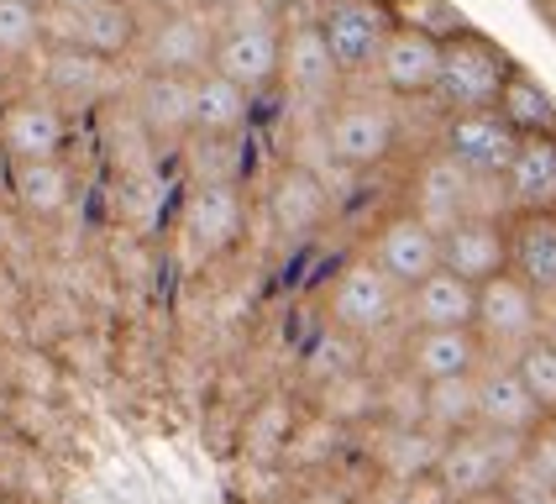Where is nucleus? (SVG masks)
<instances>
[{"label":"nucleus","mask_w":556,"mask_h":504,"mask_svg":"<svg viewBox=\"0 0 556 504\" xmlns=\"http://www.w3.org/2000/svg\"><path fill=\"white\" fill-rule=\"evenodd\" d=\"M420 410H426V420H431L441 437H463V431H472V426H478V420H472V378L426 383Z\"/></svg>","instance_id":"c85d7f7f"},{"label":"nucleus","mask_w":556,"mask_h":504,"mask_svg":"<svg viewBox=\"0 0 556 504\" xmlns=\"http://www.w3.org/2000/svg\"><path fill=\"white\" fill-rule=\"evenodd\" d=\"M368 257L400 289H415L420 279H431L435 268H441V237H435L431 226H420L409 211H400V216H389L372 231Z\"/></svg>","instance_id":"4468645a"},{"label":"nucleus","mask_w":556,"mask_h":504,"mask_svg":"<svg viewBox=\"0 0 556 504\" xmlns=\"http://www.w3.org/2000/svg\"><path fill=\"white\" fill-rule=\"evenodd\" d=\"M520 137L509 131V122L498 111H463V116H446L441 131V153L452 158L463 174H472L478 185H498L504 168L515 163Z\"/></svg>","instance_id":"1a4fd4ad"},{"label":"nucleus","mask_w":556,"mask_h":504,"mask_svg":"<svg viewBox=\"0 0 556 504\" xmlns=\"http://www.w3.org/2000/svg\"><path fill=\"white\" fill-rule=\"evenodd\" d=\"M11 189H16L22 211H31V216H59L63 205L74 200V179H68L63 158H48V163H11Z\"/></svg>","instance_id":"cd10ccee"},{"label":"nucleus","mask_w":556,"mask_h":504,"mask_svg":"<svg viewBox=\"0 0 556 504\" xmlns=\"http://www.w3.org/2000/svg\"><path fill=\"white\" fill-rule=\"evenodd\" d=\"M515 63L498 53L489 37L478 32H457L441 42V74H435V100L463 116V111H494L498 105V90L509 79Z\"/></svg>","instance_id":"f03ea898"},{"label":"nucleus","mask_w":556,"mask_h":504,"mask_svg":"<svg viewBox=\"0 0 556 504\" xmlns=\"http://www.w3.org/2000/svg\"><path fill=\"white\" fill-rule=\"evenodd\" d=\"M268 216L274 226L294 242V237H309L320 220H326V189L309 168H283L268 189Z\"/></svg>","instance_id":"b1692460"},{"label":"nucleus","mask_w":556,"mask_h":504,"mask_svg":"<svg viewBox=\"0 0 556 504\" xmlns=\"http://www.w3.org/2000/svg\"><path fill=\"white\" fill-rule=\"evenodd\" d=\"M278 79H283V90L294 94L300 105L309 111H331V100H337V85H341V68L331 59V48H326V37L315 22H283V53H278Z\"/></svg>","instance_id":"9b49d317"},{"label":"nucleus","mask_w":556,"mask_h":504,"mask_svg":"<svg viewBox=\"0 0 556 504\" xmlns=\"http://www.w3.org/2000/svg\"><path fill=\"white\" fill-rule=\"evenodd\" d=\"M441 268L457 274L463 284H489L504 274V226L489 216H467L441 237Z\"/></svg>","instance_id":"aec40b11"},{"label":"nucleus","mask_w":556,"mask_h":504,"mask_svg":"<svg viewBox=\"0 0 556 504\" xmlns=\"http://www.w3.org/2000/svg\"><path fill=\"white\" fill-rule=\"evenodd\" d=\"M90 5H100V0H53L48 11H59V16H79V11H90Z\"/></svg>","instance_id":"c9c22d12"},{"label":"nucleus","mask_w":556,"mask_h":504,"mask_svg":"<svg viewBox=\"0 0 556 504\" xmlns=\"http://www.w3.org/2000/svg\"><path fill=\"white\" fill-rule=\"evenodd\" d=\"M509 504H556V489H541V483H520Z\"/></svg>","instance_id":"f704fd0d"},{"label":"nucleus","mask_w":556,"mask_h":504,"mask_svg":"<svg viewBox=\"0 0 556 504\" xmlns=\"http://www.w3.org/2000/svg\"><path fill=\"white\" fill-rule=\"evenodd\" d=\"M68 142V116L48 94H22L0 105V153L11 163H48L63 158Z\"/></svg>","instance_id":"f8f14e48"},{"label":"nucleus","mask_w":556,"mask_h":504,"mask_svg":"<svg viewBox=\"0 0 556 504\" xmlns=\"http://www.w3.org/2000/svg\"><path fill=\"white\" fill-rule=\"evenodd\" d=\"M472 174H463L452 158L435 148L426 163H420V174H415V189H409V216L420 220V226H431L435 237H446L457 220H467V216H478L472 211Z\"/></svg>","instance_id":"ddd939ff"},{"label":"nucleus","mask_w":556,"mask_h":504,"mask_svg":"<svg viewBox=\"0 0 556 504\" xmlns=\"http://www.w3.org/2000/svg\"><path fill=\"white\" fill-rule=\"evenodd\" d=\"M515 374H520V383L530 389V400L546 410V420L556 415V337H535L530 346H520V357L509 363Z\"/></svg>","instance_id":"2f4dec72"},{"label":"nucleus","mask_w":556,"mask_h":504,"mask_svg":"<svg viewBox=\"0 0 556 504\" xmlns=\"http://www.w3.org/2000/svg\"><path fill=\"white\" fill-rule=\"evenodd\" d=\"M22 5H37V11H48V5H53V0H22Z\"/></svg>","instance_id":"4c0bfd02"},{"label":"nucleus","mask_w":556,"mask_h":504,"mask_svg":"<svg viewBox=\"0 0 556 504\" xmlns=\"http://www.w3.org/2000/svg\"><path fill=\"white\" fill-rule=\"evenodd\" d=\"M248 226V205L237 185H194L185 200V237L200 257H220L242 237Z\"/></svg>","instance_id":"dca6fc26"},{"label":"nucleus","mask_w":556,"mask_h":504,"mask_svg":"<svg viewBox=\"0 0 556 504\" xmlns=\"http://www.w3.org/2000/svg\"><path fill=\"white\" fill-rule=\"evenodd\" d=\"M546 431H552V437H556V415H552V420H546Z\"/></svg>","instance_id":"58836bf2"},{"label":"nucleus","mask_w":556,"mask_h":504,"mask_svg":"<svg viewBox=\"0 0 556 504\" xmlns=\"http://www.w3.org/2000/svg\"><path fill=\"white\" fill-rule=\"evenodd\" d=\"M0 79H5V59H0Z\"/></svg>","instance_id":"a19ab883"},{"label":"nucleus","mask_w":556,"mask_h":504,"mask_svg":"<svg viewBox=\"0 0 556 504\" xmlns=\"http://www.w3.org/2000/svg\"><path fill=\"white\" fill-rule=\"evenodd\" d=\"M116 79V63L90 59L79 48H53V63H48V100L53 105H90L94 94H105V85Z\"/></svg>","instance_id":"393cba45"},{"label":"nucleus","mask_w":556,"mask_h":504,"mask_svg":"<svg viewBox=\"0 0 556 504\" xmlns=\"http://www.w3.org/2000/svg\"><path fill=\"white\" fill-rule=\"evenodd\" d=\"M520 452L526 441L515 437H494V431H463V437H446L441 441V457H435V478L452 500H478L498 483H509L515 468H520Z\"/></svg>","instance_id":"7ed1b4c3"},{"label":"nucleus","mask_w":556,"mask_h":504,"mask_svg":"<svg viewBox=\"0 0 556 504\" xmlns=\"http://www.w3.org/2000/svg\"><path fill=\"white\" fill-rule=\"evenodd\" d=\"M309 22L320 27L341 74H357L378 59L383 37L394 32V11L383 0H320V11Z\"/></svg>","instance_id":"6e6552de"},{"label":"nucleus","mask_w":556,"mask_h":504,"mask_svg":"<svg viewBox=\"0 0 556 504\" xmlns=\"http://www.w3.org/2000/svg\"><path fill=\"white\" fill-rule=\"evenodd\" d=\"M326 305H331V320H337L341 331L372 337V331H383L394 315H404V289L363 252V257H346L337 268Z\"/></svg>","instance_id":"39448f33"},{"label":"nucleus","mask_w":556,"mask_h":504,"mask_svg":"<svg viewBox=\"0 0 556 504\" xmlns=\"http://www.w3.org/2000/svg\"><path fill=\"white\" fill-rule=\"evenodd\" d=\"M137 122L153 137H189V79H179V74H142Z\"/></svg>","instance_id":"a878e982"},{"label":"nucleus","mask_w":556,"mask_h":504,"mask_svg":"<svg viewBox=\"0 0 556 504\" xmlns=\"http://www.w3.org/2000/svg\"><path fill=\"white\" fill-rule=\"evenodd\" d=\"M68 32H63L59 48H79L90 59H105V63H122L137 53V32H142V16L126 5V0H100L90 11L79 16H63Z\"/></svg>","instance_id":"a211bd4d"},{"label":"nucleus","mask_w":556,"mask_h":504,"mask_svg":"<svg viewBox=\"0 0 556 504\" xmlns=\"http://www.w3.org/2000/svg\"><path fill=\"white\" fill-rule=\"evenodd\" d=\"M394 22L409 27V32H426V37H435V42H446V37L467 32L463 11L446 5V0H404V5H394Z\"/></svg>","instance_id":"473e14b6"},{"label":"nucleus","mask_w":556,"mask_h":504,"mask_svg":"<svg viewBox=\"0 0 556 504\" xmlns=\"http://www.w3.org/2000/svg\"><path fill=\"white\" fill-rule=\"evenodd\" d=\"M320 137H326V153L337 158V163H346V168H372V163H383V158L394 153L400 122H394L389 100L357 94V100H337V105L326 111Z\"/></svg>","instance_id":"0eeeda50"},{"label":"nucleus","mask_w":556,"mask_h":504,"mask_svg":"<svg viewBox=\"0 0 556 504\" xmlns=\"http://www.w3.org/2000/svg\"><path fill=\"white\" fill-rule=\"evenodd\" d=\"M211 48H216V16L185 5L168 16H148L137 32V59L148 63V74H179L194 79L211 68Z\"/></svg>","instance_id":"20e7f679"},{"label":"nucleus","mask_w":556,"mask_h":504,"mask_svg":"<svg viewBox=\"0 0 556 504\" xmlns=\"http://www.w3.org/2000/svg\"><path fill=\"white\" fill-rule=\"evenodd\" d=\"M472 337H478L483 352H509V363H515L520 346H530L541 337V300L515 274H498V279L478 284Z\"/></svg>","instance_id":"423d86ee"},{"label":"nucleus","mask_w":556,"mask_h":504,"mask_svg":"<svg viewBox=\"0 0 556 504\" xmlns=\"http://www.w3.org/2000/svg\"><path fill=\"white\" fill-rule=\"evenodd\" d=\"M194 185H237L242 179V137H189Z\"/></svg>","instance_id":"c756f323"},{"label":"nucleus","mask_w":556,"mask_h":504,"mask_svg":"<svg viewBox=\"0 0 556 504\" xmlns=\"http://www.w3.org/2000/svg\"><path fill=\"white\" fill-rule=\"evenodd\" d=\"M137 16H168V11H185V5H194V0H126Z\"/></svg>","instance_id":"72a5a7b5"},{"label":"nucleus","mask_w":556,"mask_h":504,"mask_svg":"<svg viewBox=\"0 0 556 504\" xmlns=\"http://www.w3.org/2000/svg\"><path fill=\"white\" fill-rule=\"evenodd\" d=\"M504 274H515L535 300H552L556 294V216H515L504 226Z\"/></svg>","instance_id":"f3484780"},{"label":"nucleus","mask_w":556,"mask_h":504,"mask_svg":"<svg viewBox=\"0 0 556 504\" xmlns=\"http://www.w3.org/2000/svg\"><path fill=\"white\" fill-rule=\"evenodd\" d=\"M472 420H478V431L530 441L546 426V410L530 400V389L520 383V374L509 363H494V368L472 374Z\"/></svg>","instance_id":"9d476101"},{"label":"nucleus","mask_w":556,"mask_h":504,"mask_svg":"<svg viewBox=\"0 0 556 504\" xmlns=\"http://www.w3.org/2000/svg\"><path fill=\"white\" fill-rule=\"evenodd\" d=\"M472 305H478V289L463 284L457 274H446V268H435L431 279L404 289V315L415 320V331H457V326H472Z\"/></svg>","instance_id":"5701e85b"},{"label":"nucleus","mask_w":556,"mask_h":504,"mask_svg":"<svg viewBox=\"0 0 556 504\" xmlns=\"http://www.w3.org/2000/svg\"><path fill=\"white\" fill-rule=\"evenodd\" d=\"M494 111L509 122L515 137H556V100L530 79L526 68H509V79H504V90H498Z\"/></svg>","instance_id":"bb28decb"},{"label":"nucleus","mask_w":556,"mask_h":504,"mask_svg":"<svg viewBox=\"0 0 556 504\" xmlns=\"http://www.w3.org/2000/svg\"><path fill=\"white\" fill-rule=\"evenodd\" d=\"M372 68H378V85H383L389 94H400V100H409V94H435L441 42L426 37V32H409V27L394 22V32L383 37V48H378Z\"/></svg>","instance_id":"2eb2a0df"},{"label":"nucleus","mask_w":556,"mask_h":504,"mask_svg":"<svg viewBox=\"0 0 556 504\" xmlns=\"http://www.w3.org/2000/svg\"><path fill=\"white\" fill-rule=\"evenodd\" d=\"M252 122V94L220 79L216 68L189 79V137H242Z\"/></svg>","instance_id":"4be33fe9"},{"label":"nucleus","mask_w":556,"mask_h":504,"mask_svg":"<svg viewBox=\"0 0 556 504\" xmlns=\"http://www.w3.org/2000/svg\"><path fill=\"white\" fill-rule=\"evenodd\" d=\"M404 363L420 383H446V378H472L483 368V346L472 337V326L457 331H415L404 346Z\"/></svg>","instance_id":"412c9836"},{"label":"nucleus","mask_w":556,"mask_h":504,"mask_svg":"<svg viewBox=\"0 0 556 504\" xmlns=\"http://www.w3.org/2000/svg\"><path fill=\"white\" fill-rule=\"evenodd\" d=\"M48 42V11L22 5V0H0V59L16 63L37 53Z\"/></svg>","instance_id":"7c9ffc66"},{"label":"nucleus","mask_w":556,"mask_h":504,"mask_svg":"<svg viewBox=\"0 0 556 504\" xmlns=\"http://www.w3.org/2000/svg\"><path fill=\"white\" fill-rule=\"evenodd\" d=\"M194 5H200V11H211V16H216V11H237V5H248V0H194Z\"/></svg>","instance_id":"e433bc0d"},{"label":"nucleus","mask_w":556,"mask_h":504,"mask_svg":"<svg viewBox=\"0 0 556 504\" xmlns=\"http://www.w3.org/2000/svg\"><path fill=\"white\" fill-rule=\"evenodd\" d=\"M278 53H283V22L268 0H248L237 11H226L216 22V48L211 68L220 79H231L237 90H268L278 85Z\"/></svg>","instance_id":"f257e3e1"},{"label":"nucleus","mask_w":556,"mask_h":504,"mask_svg":"<svg viewBox=\"0 0 556 504\" xmlns=\"http://www.w3.org/2000/svg\"><path fill=\"white\" fill-rule=\"evenodd\" d=\"M383 5H389V11H394V5H404V0H383Z\"/></svg>","instance_id":"ea45409f"},{"label":"nucleus","mask_w":556,"mask_h":504,"mask_svg":"<svg viewBox=\"0 0 556 504\" xmlns=\"http://www.w3.org/2000/svg\"><path fill=\"white\" fill-rule=\"evenodd\" d=\"M504 200L520 216H556V137H520L504 168Z\"/></svg>","instance_id":"6ab92c4d"}]
</instances>
